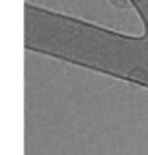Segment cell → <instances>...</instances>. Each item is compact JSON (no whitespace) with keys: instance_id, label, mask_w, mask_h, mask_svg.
Listing matches in <instances>:
<instances>
[{"instance_id":"6da1fadb","label":"cell","mask_w":148,"mask_h":155,"mask_svg":"<svg viewBox=\"0 0 148 155\" xmlns=\"http://www.w3.org/2000/svg\"><path fill=\"white\" fill-rule=\"evenodd\" d=\"M24 4L28 9L128 40L143 38L148 28L135 0H24Z\"/></svg>"}]
</instances>
